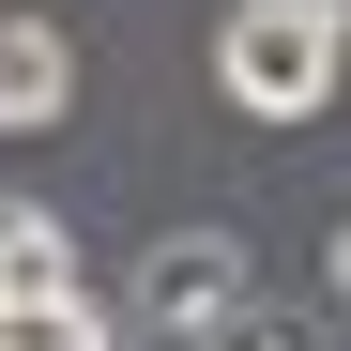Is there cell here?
<instances>
[{"mask_svg":"<svg viewBox=\"0 0 351 351\" xmlns=\"http://www.w3.org/2000/svg\"><path fill=\"white\" fill-rule=\"evenodd\" d=\"M199 351H306V336H290V321H275V306H245V321H214V336H199Z\"/></svg>","mask_w":351,"mask_h":351,"instance_id":"6","label":"cell"},{"mask_svg":"<svg viewBox=\"0 0 351 351\" xmlns=\"http://www.w3.org/2000/svg\"><path fill=\"white\" fill-rule=\"evenodd\" d=\"M336 16L321 0H229V31H214V92L245 107V123H321L336 107Z\"/></svg>","mask_w":351,"mask_h":351,"instance_id":"1","label":"cell"},{"mask_svg":"<svg viewBox=\"0 0 351 351\" xmlns=\"http://www.w3.org/2000/svg\"><path fill=\"white\" fill-rule=\"evenodd\" d=\"M16 306H77V229L31 214V199H0V321Z\"/></svg>","mask_w":351,"mask_h":351,"instance_id":"4","label":"cell"},{"mask_svg":"<svg viewBox=\"0 0 351 351\" xmlns=\"http://www.w3.org/2000/svg\"><path fill=\"white\" fill-rule=\"evenodd\" d=\"M123 321L199 351L214 321H245V245H214V229H168V245L138 260V290H123Z\"/></svg>","mask_w":351,"mask_h":351,"instance_id":"2","label":"cell"},{"mask_svg":"<svg viewBox=\"0 0 351 351\" xmlns=\"http://www.w3.org/2000/svg\"><path fill=\"white\" fill-rule=\"evenodd\" d=\"M336 290H351V229H336Z\"/></svg>","mask_w":351,"mask_h":351,"instance_id":"7","label":"cell"},{"mask_svg":"<svg viewBox=\"0 0 351 351\" xmlns=\"http://www.w3.org/2000/svg\"><path fill=\"white\" fill-rule=\"evenodd\" d=\"M77 107V46H62V16H0V138H46Z\"/></svg>","mask_w":351,"mask_h":351,"instance_id":"3","label":"cell"},{"mask_svg":"<svg viewBox=\"0 0 351 351\" xmlns=\"http://www.w3.org/2000/svg\"><path fill=\"white\" fill-rule=\"evenodd\" d=\"M0 351H107V321H92V306H16Z\"/></svg>","mask_w":351,"mask_h":351,"instance_id":"5","label":"cell"},{"mask_svg":"<svg viewBox=\"0 0 351 351\" xmlns=\"http://www.w3.org/2000/svg\"><path fill=\"white\" fill-rule=\"evenodd\" d=\"M321 16H336V31H351V0H321Z\"/></svg>","mask_w":351,"mask_h":351,"instance_id":"8","label":"cell"}]
</instances>
